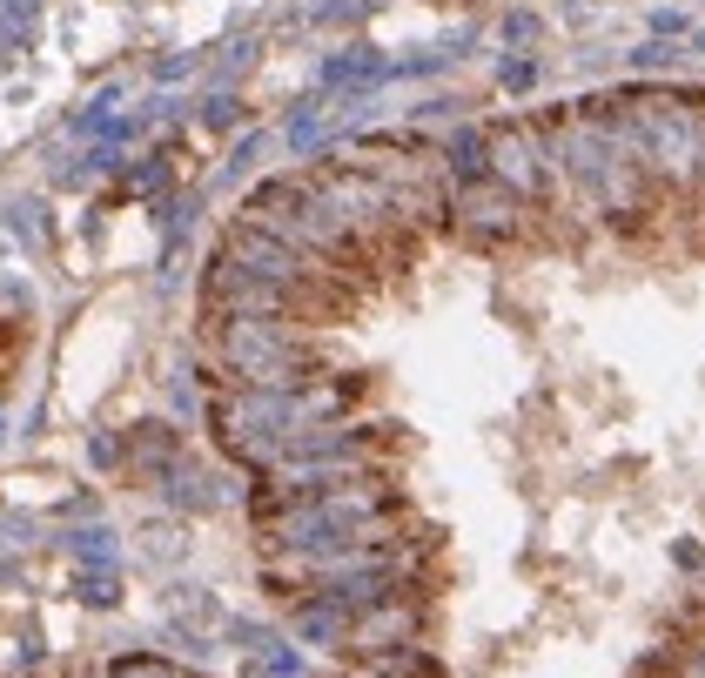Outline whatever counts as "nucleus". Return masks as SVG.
<instances>
[{"label":"nucleus","mask_w":705,"mask_h":678,"mask_svg":"<svg viewBox=\"0 0 705 678\" xmlns=\"http://www.w3.org/2000/svg\"><path fill=\"white\" fill-rule=\"evenodd\" d=\"M451 215H464V229L477 235V242H504V235H517L524 222V195H511L497 176L491 182H471V189H457V202H451Z\"/></svg>","instance_id":"1"},{"label":"nucleus","mask_w":705,"mask_h":678,"mask_svg":"<svg viewBox=\"0 0 705 678\" xmlns=\"http://www.w3.org/2000/svg\"><path fill=\"white\" fill-rule=\"evenodd\" d=\"M504 88H511V95L538 88V61H504Z\"/></svg>","instance_id":"2"},{"label":"nucleus","mask_w":705,"mask_h":678,"mask_svg":"<svg viewBox=\"0 0 705 678\" xmlns=\"http://www.w3.org/2000/svg\"><path fill=\"white\" fill-rule=\"evenodd\" d=\"M81 598H87V605H115V578L87 571V578H81Z\"/></svg>","instance_id":"3"},{"label":"nucleus","mask_w":705,"mask_h":678,"mask_svg":"<svg viewBox=\"0 0 705 678\" xmlns=\"http://www.w3.org/2000/svg\"><path fill=\"white\" fill-rule=\"evenodd\" d=\"M678 61V47H665V41H645L639 54H632V67H672Z\"/></svg>","instance_id":"4"},{"label":"nucleus","mask_w":705,"mask_h":678,"mask_svg":"<svg viewBox=\"0 0 705 678\" xmlns=\"http://www.w3.org/2000/svg\"><path fill=\"white\" fill-rule=\"evenodd\" d=\"M504 34H511V41H532V34H538V21H532V14H511V21H504Z\"/></svg>","instance_id":"5"},{"label":"nucleus","mask_w":705,"mask_h":678,"mask_svg":"<svg viewBox=\"0 0 705 678\" xmlns=\"http://www.w3.org/2000/svg\"><path fill=\"white\" fill-rule=\"evenodd\" d=\"M209 121H215V128H229V121H235V102H229V95H222V102H209Z\"/></svg>","instance_id":"6"},{"label":"nucleus","mask_w":705,"mask_h":678,"mask_svg":"<svg viewBox=\"0 0 705 678\" xmlns=\"http://www.w3.org/2000/svg\"><path fill=\"white\" fill-rule=\"evenodd\" d=\"M698 665H705V638H698Z\"/></svg>","instance_id":"7"}]
</instances>
